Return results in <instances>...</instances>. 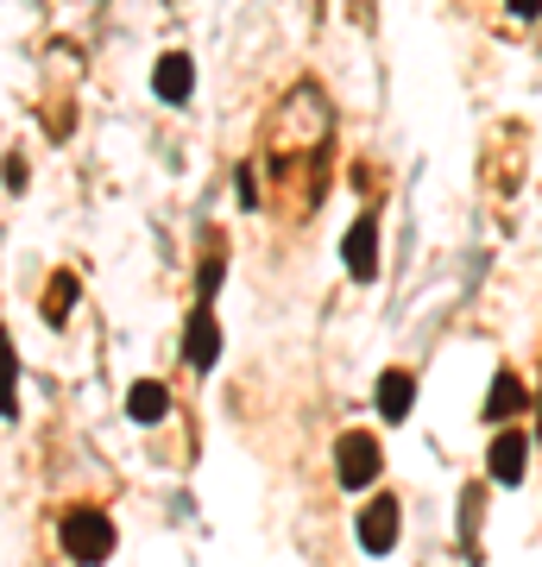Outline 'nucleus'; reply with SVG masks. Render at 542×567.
I'll list each match as a JSON object with an SVG mask.
<instances>
[{
  "instance_id": "f257e3e1",
  "label": "nucleus",
  "mask_w": 542,
  "mask_h": 567,
  "mask_svg": "<svg viewBox=\"0 0 542 567\" xmlns=\"http://www.w3.org/2000/svg\"><path fill=\"white\" fill-rule=\"evenodd\" d=\"M114 543H121V536H114V517L101 505H70L58 517V548L70 561H108Z\"/></svg>"
},
{
  "instance_id": "f03ea898",
  "label": "nucleus",
  "mask_w": 542,
  "mask_h": 567,
  "mask_svg": "<svg viewBox=\"0 0 542 567\" xmlns=\"http://www.w3.org/2000/svg\"><path fill=\"white\" fill-rule=\"evenodd\" d=\"M379 473H385L379 435H366V429H347L341 442H335V480H341L347 492H360V486H372Z\"/></svg>"
},
{
  "instance_id": "7ed1b4c3",
  "label": "nucleus",
  "mask_w": 542,
  "mask_h": 567,
  "mask_svg": "<svg viewBox=\"0 0 542 567\" xmlns=\"http://www.w3.org/2000/svg\"><path fill=\"white\" fill-rule=\"evenodd\" d=\"M222 360V322H215V297H196L190 322H183V365L190 372H208Z\"/></svg>"
},
{
  "instance_id": "20e7f679",
  "label": "nucleus",
  "mask_w": 542,
  "mask_h": 567,
  "mask_svg": "<svg viewBox=\"0 0 542 567\" xmlns=\"http://www.w3.org/2000/svg\"><path fill=\"white\" fill-rule=\"evenodd\" d=\"M341 259H347V278H360V284L379 278V215H372V208H366L360 221L347 227Z\"/></svg>"
},
{
  "instance_id": "39448f33",
  "label": "nucleus",
  "mask_w": 542,
  "mask_h": 567,
  "mask_svg": "<svg viewBox=\"0 0 542 567\" xmlns=\"http://www.w3.org/2000/svg\"><path fill=\"white\" fill-rule=\"evenodd\" d=\"M523 473H530V435L523 429H504L492 454H485V480L492 486H523Z\"/></svg>"
},
{
  "instance_id": "423d86ee",
  "label": "nucleus",
  "mask_w": 542,
  "mask_h": 567,
  "mask_svg": "<svg viewBox=\"0 0 542 567\" xmlns=\"http://www.w3.org/2000/svg\"><path fill=\"white\" fill-rule=\"evenodd\" d=\"M398 498H372V505L360 511V548L366 555H391L398 548Z\"/></svg>"
},
{
  "instance_id": "0eeeda50",
  "label": "nucleus",
  "mask_w": 542,
  "mask_h": 567,
  "mask_svg": "<svg viewBox=\"0 0 542 567\" xmlns=\"http://www.w3.org/2000/svg\"><path fill=\"white\" fill-rule=\"evenodd\" d=\"M152 89H158V102L183 107L190 95H196V63H190V51H164L158 70H152Z\"/></svg>"
},
{
  "instance_id": "6e6552de",
  "label": "nucleus",
  "mask_w": 542,
  "mask_h": 567,
  "mask_svg": "<svg viewBox=\"0 0 542 567\" xmlns=\"http://www.w3.org/2000/svg\"><path fill=\"white\" fill-rule=\"evenodd\" d=\"M523 410H530L523 379L511 372V365H499V372H492V391H485V423H518Z\"/></svg>"
},
{
  "instance_id": "1a4fd4ad",
  "label": "nucleus",
  "mask_w": 542,
  "mask_h": 567,
  "mask_svg": "<svg viewBox=\"0 0 542 567\" xmlns=\"http://www.w3.org/2000/svg\"><path fill=\"white\" fill-rule=\"evenodd\" d=\"M372 404H379L385 423H403V416L417 410V379H410L403 365H385V372H379V391H372Z\"/></svg>"
},
{
  "instance_id": "9d476101",
  "label": "nucleus",
  "mask_w": 542,
  "mask_h": 567,
  "mask_svg": "<svg viewBox=\"0 0 542 567\" xmlns=\"http://www.w3.org/2000/svg\"><path fill=\"white\" fill-rule=\"evenodd\" d=\"M126 416L140 429L164 423V416H171V385H164V379H140V385L126 391Z\"/></svg>"
},
{
  "instance_id": "9b49d317",
  "label": "nucleus",
  "mask_w": 542,
  "mask_h": 567,
  "mask_svg": "<svg viewBox=\"0 0 542 567\" xmlns=\"http://www.w3.org/2000/svg\"><path fill=\"white\" fill-rule=\"evenodd\" d=\"M70 303H76V271H58V278L44 284V303H39V316L51 328H63L70 322Z\"/></svg>"
},
{
  "instance_id": "f8f14e48",
  "label": "nucleus",
  "mask_w": 542,
  "mask_h": 567,
  "mask_svg": "<svg viewBox=\"0 0 542 567\" xmlns=\"http://www.w3.org/2000/svg\"><path fill=\"white\" fill-rule=\"evenodd\" d=\"M227 278V240L222 234H208V252H202V271H196V297H215Z\"/></svg>"
},
{
  "instance_id": "ddd939ff",
  "label": "nucleus",
  "mask_w": 542,
  "mask_h": 567,
  "mask_svg": "<svg viewBox=\"0 0 542 567\" xmlns=\"http://www.w3.org/2000/svg\"><path fill=\"white\" fill-rule=\"evenodd\" d=\"M234 189H241V208H259V171H253V158L241 164V177H234Z\"/></svg>"
},
{
  "instance_id": "4468645a",
  "label": "nucleus",
  "mask_w": 542,
  "mask_h": 567,
  "mask_svg": "<svg viewBox=\"0 0 542 567\" xmlns=\"http://www.w3.org/2000/svg\"><path fill=\"white\" fill-rule=\"evenodd\" d=\"M0 177H7V189H25V164L20 158H0Z\"/></svg>"
},
{
  "instance_id": "2eb2a0df",
  "label": "nucleus",
  "mask_w": 542,
  "mask_h": 567,
  "mask_svg": "<svg viewBox=\"0 0 542 567\" xmlns=\"http://www.w3.org/2000/svg\"><path fill=\"white\" fill-rule=\"evenodd\" d=\"M504 7H511L518 20H536V13H542V0H504Z\"/></svg>"
},
{
  "instance_id": "dca6fc26",
  "label": "nucleus",
  "mask_w": 542,
  "mask_h": 567,
  "mask_svg": "<svg viewBox=\"0 0 542 567\" xmlns=\"http://www.w3.org/2000/svg\"><path fill=\"white\" fill-rule=\"evenodd\" d=\"M536 429H542V398H536Z\"/></svg>"
}]
</instances>
